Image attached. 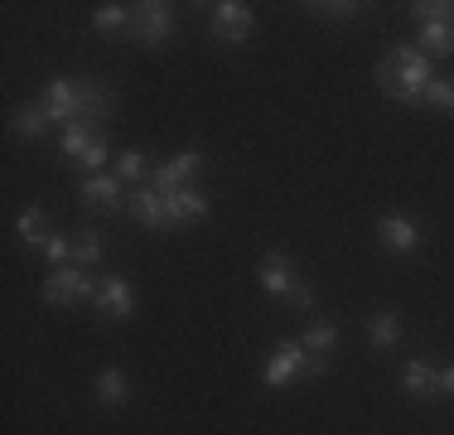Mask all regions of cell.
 <instances>
[{
	"label": "cell",
	"instance_id": "6da1fadb",
	"mask_svg": "<svg viewBox=\"0 0 454 435\" xmlns=\"http://www.w3.org/2000/svg\"><path fill=\"white\" fill-rule=\"evenodd\" d=\"M377 87H382V97H392V102L416 107L430 87V59L416 44H396V49L377 63Z\"/></svg>",
	"mask_w": 454,
	"mask_h": 435
},
{
	"label": "cell",
	"instance_id": "7a4b0ae2",
	"mask_svg": "<svg viewBox=\"0 0 454 435\" xmlns=\"http://www.w3.org/2000/svg\"><path fill=\"white\" fill-rule=\"evenodd\" d=\"M97 290H102V281H92L82 266H53L44 276V304H59V310H68V304H82V300H97Z\"/></svg>",
	"mask_w": 454,
	"mask_h": 435
},
{
	"label": "cell",
	"instance_id": "3957f363",
	"mask_svg": "<svg viewBox=\"0 0 454 435\" xmlns=\"http://www.w3.org/2000/svg\"><path fill=\"white\" fill-rule=\"evenodd\" d=\"M309 373V353H305V344L300 339H280L271 348V358H266V368H262V383L280 392L286 383H295V377H305Z\"/></svg>",
	"mask_w": 454,
	"mask_h": 435
},
{
	"label": "cell",
	"instance_id": "277c9868",
	"mask_svg": "<svg viewBox=\"0 0 454 435\" xmlns=\"http://www.w3.org/2000/svg\"><path fill=\"white\" fill-rule=\"evenodd\" d=\"M39 107L49 112V126H78L82 122V83L73 78H53L44 87V97H39Z\"/></svg>",
	"mask_w": 454,
	"mask_h": 435
},
{
	"label": "cell",
	"instance_id": "5b68a950",
	"mask_svg": "<svg viewBox=\"0 0 454 435\" xmlns=\"http://www.w3.org/2000/svg\"><path fill=\"white\" fill-rule=\"evenodd\" d=\"M169 29H175V5H169V0H145V5H131V35H136V44L155 49V44L169 39Z\"/></svg>",
	"mask_w": 454,
	"mask_h": 435
},
{
	"label": "cell",
	"instance_id": "8992f818",
	"mask_svg": "<svg viewBox=\"0 0 454 435\" xmlns=\"http://www.w3.org/2000/svg\"><path fill=\"white\" fill-rule=\"evenodd\" d=\"M203 170V155L199 150H179V155H169L165 165H155V174H150V189H160L169 199V194L189 189V179Z\"/></svg>",
	"mask_w": 454,
	"mask_h": 435
},
{
	"label": "cell",
	"instance_id": "52a82bcc",
	"mask_svg": "<svg viewBox=\"0 0 454 435\" xmlns=\"http://www.w3.org/2000/svg\"><path fill=\"white\" fill-rule=\"evenodd\" d=\"M126 213L136 218L140 227H145V233H169V203H165V194L160 189H150V184H140V189L131 194V199H126Z\"/></svg>",
	"mask_w": 454,
	"mask_h": 435
},
{
	"label": "cell",
	"instance_id": "ba28073f",
	"mask_svg": "<svg viewBox=\"0 0 454 435\" xmlns=\"http://www.w3.org/2000/svg\"><path fill=\"white\" fill-rule=\"evenodd\" d=\"M256 281H262V290L276 296V300H290L300 290V276H295V266H290L286 252H266L262 261H256Z\"/></svg>",
	"mask_w": 454,
	"mask_h": 435
},
{
	"label": "cell",
	"instance_id": "9c48e42d",
	"mask_svg": "<svg viewBox=\"0 0 454 435\" xmlns=\"http://www.w3.org/2000/svg\"><path fill=\"white\" fill-rule=\"evenodd\" d=\"M213 35L223 44H247L252 39V10L242 0H218L213 5Z\"/></svg>",
	"mask_w": 454,
	"mask_h": 435
},
{
	"label": "cell",
	"instance_id": "30bf717a",
	"mask_svg": "<svg viewBox=\"0 0 454 435\" xmlns=\"http://www.w3.org/2000/svg\"><path fill=\"white\" fill-rule=\"evenodd\" d=\"M377 242H382L387 252L406 257V252L420 247V227L411 223V218H402V213H387V218H377Z\"/></svg>",
	"mask_w": 454,
	"mask_h": 435
},
{
	"label": "cell",
	"instance_id": "8fae6325",
	"mask_svg": "<svg viewBox=\"0 0 454 435\" xmlns=\"http://www.w3.org/2000/svg\"><path fill=\"white\" fill-rule=\"evenodd\" d=\"M97 310H102L106 320H131V310H136L131 281H126V276H106L102 290H97Z\"/></svg>",
	"mask_w": 454,
	"mask_h": 435
},
{
	"label": "cell",
	"instance_id": "7c38bea8",
	"mask_svg": "<svg viewBox=\"0 0 454 435\" xmlns=\"http://www.w3.org/2000/svg\"><path fill=\"white\" fill-rule=\"evenodd\" d=\"M169 223H203V218H208V209H213V203H208V194H199V189H193V184H189V189H179V194H169Z\"/></svg>",
	"mask_w": 454,
	"mask_h": 435
},
{
	"label": "cell",
	"instance_id": "4fadbf2b",
	"mask_svg": "<svg viewBox=\"0 0 454 435\" xmlns=\"http://www.w3.org/2000/svg\"><path fill=\"white\" fill-rule=\"evenodd\" d=\"M82 203H92V209H121V179L116 174H92V179H82Z\"/></svg>",
	"mask_w": 454,
	"mask_h": 435
},
{
	"label": "cell",
	"instance_id": "5bb4252c",
	"mask_svg": "<svg viewBox=\"0 0 454 435\" xmlns=\"http://www.w3.org/2000/svg\"><path fill=\"white\" fill-rule=\"evenodd\" d=\"M402 387L420 401H435L440 397V373L430 363H420V358H411V363L402 368Z\"/></svg>",
	"mask_w": 454,
	"mask_h": 435
},
{
	"label": "cell",
	"instance_id": "9a60e30c",
	"mask_svg": "<svg viewBox=\"0 0 454 435\" xmlns=\"http://www.w3.org/2000/svg\"><path fill=\"white\" fill-rule=\"evenodd\" d=\"M15 227H20V237H25L29 252H44L49 237H53V223H49V213H44V209H25Z\"/></svg>",
	"mask_w": 454,
	"mask_h": 435
},
{
	"label": "cell",
	"instance_id": "2e32d148",
	"mask_svg": "<svg viewBox=\"0 0 454 435\" xmlns=\"http://www.w3.org/2000/svg\"><path fill=\"white\" fill-rule=\"evenodd\" d=\"M126 397H131L126 373H121V368H102V373H97V401L116 411V407H126Z\"/></svg>",
	"mask_w": 454,
	"mask_h": 435
},
{
	"label": "cell",
	"instance_id": "e0dca14e",
	"mask_svg": "<svg viewBox=\"0 0 454 435\" xmlns=\"http://www.w3.org/2000/svg\"><path fill=\"white\" fill-rule=\"evenodd\" d=\"M420 49L435 53V59H445V53H454V20H426L420 25Z\"/></svg>",
	"mask_w": 454,
	"mask_h": 435
},
{
	"label": "cell",
	"instance_id": "ac0fdd59",
	"mask_svg": "<svg viewBox=\"0 0 454 435\" xmlns=\"http://www.w3.org/2000/svg\"><path fill=\"white\" fill-rule=\"evenodd\" d=\"M367 339H372L377 348H396V339H402V324H396L392 310H377L372 320H367Z\"/></svg>",
	"mask_w": 454,
	"mask_h": 435
},
{
	"label": "cell",
	"instance_id": "d6986e66",
	"mask_svg": "<svg viewBox=\"0 0 454 435\" xmlns=\"http://www.w3.org/2000/svg\"><path fill=\"white\" fill-rule=\"evenodd\" d=\"M97 261H102V233H97V227H82L78 237H73V266H97Z\"/></svg>",
	"mask_w": 454,
	"mask_h": 435
},
{
	"label": "cell",
	"instance_id": "ffe728a7",
	"mask_svg": "<svg viewBox=\"0 0 454 435\" xmlns=\"http://www.w3.org/2000/svg\"><path fill=\"white\" fill-rule=\"evenodd\" d=\"M126 25H131V5L106 0V5L92 10V29H97V35H112V29H126Z\"/></svg>",
	"mask_w": 454,
	"mask_h": 435
},
{
	"label": "cell",
	"instance_id": "44dd1931",
	"mask_svg": "<svg viewBox=\"0 0 454 435\" xmlns=\"http://www.w3.org/2000/svg\"><path fill=\"white\" fill-rule=\"evenodd\" d=\"M300 344H305L309 358H329L333 344H339V329H333V324H309V329L300 334Z\"/></svg>",
	"mask_w": 454,
	"mask_h": 435
},
{
	"label": "cell",
	"instance_id": "7402d4cb",
	"mask_svg": "<svg viewBox=\"0 0 454 435\" xmlns=\"http://www.w3.org/2000/svg\"><path fill=\"white\" fill-rule=\"evenodd\" d=\"M150 160L140 155V150H121V155H116V179L121 184H140V179H150Z\"/></svg>",
	"mask_w": 454,
	"mask_h": 435
},
{
	"label": "cell",
	"instance_id": "603a6c76",
	"mask_svg": "<svg viewBox=\"0 0 454 435\" xmlns=\"http://www.w3.org/2000/svg\"><path fill=\"white\" fill-rule=\"evenodd\" d=\"M10 126H15L20 136H44V130H49V112L39 102H29V107H20V112L10 116Z\"/></svg>",
	"mask_w": 454,
	"mask_h": 435
},
{
	"label": "cell",
	"instance_id": "cb8c5ba5",
	"mask_svg": "<svg viewBox=\"0 0 454 435\" xmlns=\"http://www.w3.org/2000/svg\"><path fill=\"white\" fill-rule=\"evenodd\" d=\"M92 140H97V130H88V126H68L59 136V150H63V160H82L92 150Z\"/></svg>",
	"mask_w": 454,
	"mask_h": 435
},
{
	"label": "cell",
	"instance_id": "d4e9b609",
	"mask_svg": "<svg viewBox=\"0 0 454 435\" xmlns=\"http://www.w3.org/2000/svg\"><path fill=\"white\" fill-rule=\"evenodd\" d=\"M420 102L454 116V78H430V87H426V97H420Z\"/></svg>",
	"mask_w": 454,
	"mask_h": 435
},
{
	"label": "cell",
	"instance_id": "484cf974",
	"mask_svg": "<svg viewBox=\"0 0 454 435\" xmlns=\"http://www.w3.org/2000/svg\"><path fill=\"white\" fill-rule=\"evenodd\" d=\"M411 15H416L420 25H426V20H454V5H450V0H416Z\"/></svg>",
	"mask_w": 454,
	"mask_h": 435
},
{
	"label": "cell",
	"instance_id": "4316f807",
	"mask_svg": "<svg viewBox=\"0 0 454 435\" xmlns=\"http://www.w3.org/2000/svg\"><path fill=\"white\" fill-rule=\"evenodd\" d=\"M305 10H315L319 20H353V15H358L353 0H339V5H333V0H315V5H305Z\"/></svg>",
	"mask_w": 454,
	"mask_h": 435
},
{
	"label": "cell",
	"instance_id": "83f0119b",
	"mask_svg": "<svg viewBox=\"0 0 454 435\" xmlns=\"http://www.w3.org/2000/svg\"><path fill=\"white\" fill-rule=\"evenodd\" d=\"M44 257L53 261V266H68V261H73V237L53 233V237H49V247H44Z\"/></svg>",
	"mask_w": 454,
	"mask_h": 435
},
{
	"label": "cell",
	"instance_id": "f1b7e54d",
	"mask_svg": "<svg viewBox=\"0 0 454 435\" xmlns=\"http://www.w3.org/2000/svg\"><path fill=\"white\" fill-rule=\"evenodd\" d=\"M102 165H106V140H92V150L78 160V170H88V179H92V174H102Z\"/></svg>",
	"mask_w": 454,
	"mask_h": 435
},
{
	"label": "cell",
	"instance_id": "f546056e",
	"mask_svg": "<svg viewBox=\"0 0 454 435\" xmlns=\"http://www.w3.org/2000/svg\"><path fill=\"white\" fill-rule=\"evenodd\" d=\"M290 304H295V310H315V290H309L305 281H300V290L290 296Z\"/></svg>",
	"mask_w": 454,
	"mask_h": 435
},
{
	"label": "cell",
	"instance_id": "4dcf8cb0",
	"mask_svg": "<svg viewBox=\"0 0 454 435\" xmlns=\"http://www.w3.org/2000/svg\"><path fill=\"white\" fill-rule=\"evenodd\" d=\"M440 397H454V368H445V373H440Z\"/></svg>",
	"mask_w": 454,
	"mask_h": 435
}]
</instances>
